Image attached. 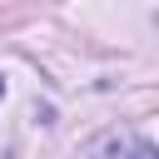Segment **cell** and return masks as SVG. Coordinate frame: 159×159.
Returning <instances> with one entry per match:
<instances>
[{
  "label": "cell",
  "mask_w": 159,
  "mask_h": 159,
  "mask_svg": "<svg viewBox=\"0 0 159 159\" xmlns=\"http://www.w3.org/2000/svg\"><path fill=\"white\" fill-rule=\"evenodd\" d=\"M0 94H5V80H0Z\"/></svg>",
  "instance_id": "obj_2"
},
{
  "label": "cell",
  "mask_w": 159,
  "mask_h": 159,
  "mask_svg": "<svg viewBox=\"0 0 159 159\" xmlns=\"http://www.w3.org/2000/svg\"><path fill=\"white\" fill-rule=\"evenodd\" d=\"M89 159H159V149L149 139H139V134H109Z\"/></svg>",
  "instance_id": "obj_1"
}]
</instances>
